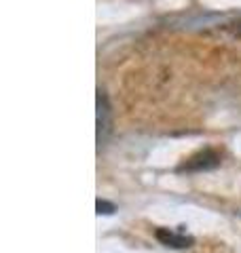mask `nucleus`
Wrapping results in <instances>:
<instances>
[{
  "label": "nucleus",
  "mask_w": 241,
  "mask_h": 253,
  "mask_svg": "<svg viewBox=\"0 0 241 253\" xmlns=\"http://www.w3.org/2000/svg\"><path fill=\"white\" fill-rule=\"evenodd\" d=\"M218 165H220V154L216 150H203V152L190 156L184 165H180L178 171H203V169H214Z\"/></svg>",
  "instance_id": "nucleus-1"
},
{
  "label": "nucleus",
  "mask_w": 241,
  "mask_h": 253,
  "mask_svg": "<svg viewBox=\"0 0 241 253\" xmlns=\"http://www.w3.org/2000/svg\"><path fill=\"white\" fill-rule=\"evenodd\" d=\"M155 236L165 245V247H172V249H184V247H190L195 239L192 236H186L182 230H170V228H159L155 232Z\"/></svg>",
  "instance_id": "nucleus-2"
},
{
  "label": "nucleus",
  "mask_w": 241,
  "mask_h": 253,
  "mask_svg": "<svg viewBox=\"0 0 241 253\" xmlns=\"http://www.w3.org/2000/svg\"><path fill=\"white\" fill-rule=\"evenodd\" d=\"M108 129V106H106V95L98 93V139H102V131Z\"/></svg>",
  "instance_id": "nucleus-3"
},
{
  "label": "nucleus",
  "mask_w": 241,
  "mask_h": 253,
  "mask_svg": "<svg viewBox=\"0 0 241 253\" xmlns=\"http://www.w3.org/2000/svg\"><path fill=\"white\" fill-rule=\"evenodd\" d=\"M95 207H98L100 215H102V213H112V211H115V205H110V203H106V201H98V205H95Z\"/></svg>",
  "instance_id": "nucleus-4"
},
{
  "label": "nucleus",
  "mask_w": 241,
  "mask_h": 253,
  "mask_svg": "<svg viewBox=\"0 0 241 253\" xmlns=\"http://www.w3.org/2000/svg\"><path fill=\"white\" fill-rule=\"evenodd\" d=\"M237 34L241 36V23H239V26H237Z\"/></svg>",
  "instance_id": "nucleus-5"
}]
</instances>
